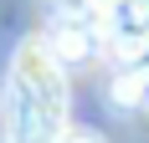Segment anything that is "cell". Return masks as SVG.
I'll list each match as a JSON object with an SVG mask.
<instances>
[{"mask_svg":"<svg viewBox=\"0 0 149 143\" xmlns=\"http://www.w3.org/2000/svg\"><path fill=\"white\" fill-rule=\"evenodd\" d=\"M5 143H57L72 128V87L67 67L46 41H26L5 77Z\"/></svg>","mask_w":149,"mask_h":143,"instance_id":"obj_1","label":"cell"},{"mask_svg":"<svg viewBox=\"0 0 149 143\" xmlns=\"http://www.w3.org/2000/svg\"><path fill=\"white\" fill-rule=\"evenodd\" d=\"M57 143H103V138H98V133H88V128H67Z\"/></svg>","mask_w":149,"mask_h":143,"instance_id":"obj_2","label":"cell"}]
</instances>
